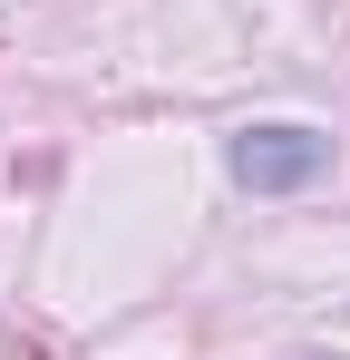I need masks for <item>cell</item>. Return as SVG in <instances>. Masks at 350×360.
Wrapping results in <instances>:
<instances>
[{
	"label": "cell",
	"mask_w": 350,
	"mask_h": 360,
	"mask_svg": "<svg viewBox=\"0 0 350 360\" xmlns=\"http://www.w3.org/2000/svg\"><path fill=\"white\" fill-rule=\"evenodd\" d=\"M321 166H331V136H311V127H253V136H233V176L253 195H292Z\"/></svg>",
	"instance_id": "6da1fadb"
}]
</instances>
